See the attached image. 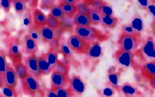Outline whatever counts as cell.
Segmentation results:
<instances>
[{
  "mask_svg": "<svg viewBox=\"0 0 155 97\" xmlns=\"http://www.w3.org/2000/svg\"><path fill=\"white\" fill-rule=\"evenodd\" d=\"M75 34L80 36L83 39H86L89 42H102L108 39L107 35L98 29L92 27L91 26L89 27H76L74 28Z\"/></svg>",
  "mask_w": 155,
  "mask_h": 97,
  "instance_id": "obj_1",
  "label": "cell"
},
{
  "mask_svg": "<svg viewBox=\"0 0 155 97\" xmlns=\"http://www.w3.org/2000/svg\"><path fill=\"white\" fill-rule=\"evenodd\" d=\"M67 43L71 49L77 54H85L88 53L90 47L91 42L76 34H72L68 37Z\"/></svg>",
  "mask_w": 155,
  "mask_h": 97,
  "instance_id": "obj_2",
  "label": "cell"
},
{
  "mask_svg": "<svg viewBox=\"0 0 155 97\" xmlns=\"http://www.w3.org/2000/svg\"><path fill=\"white\" fill-rule=\"evenodd\" d=\"M21 86L25 95L33 96L40 93V85L38 79L30 74H27V76L21 80Z\"/></svg>",
  "mask_w": 155,
  "mask_h": 97,
  "instance_id": "obj_3",
  "label": "cell"
},
{
  "mask_svg": "<svg viewBox=\"0 0 155 97\" xmlns=\"http://www.w3.org/2000/svg\"><path fill=\"white\" fill-rule=\"evenodd\" d=\"M39 33H40L42 42L48 43L51 48L58 50L60 45V42H59L60 39L55 30L49 28L48 26H45L39 29Z\"/></svg>",
  "mask_w": 155,
  "mask_h": 97,
  "instance_id": "obj_4",
  "label": "cell"
},
{
  "mask_svg": "<svg viewBox=\"0 0 155 97\" xmlns=\"http://www.w3.org/2000/svg\"><path fill=\"white\" fill-rule=\"evenodd\" d=\"M140 39L139 37L127 35H121L118 39V45L120 48L134 54L139 47Z\"/></svg>",
  "mask_w": 155,
  "mask_h": 97,
  "instance_id": "obj_5",
  "label": "cell"
},
{
  "mask_svg": "<svg viewBox=\"0 0 155 97\" xmlns=\"http://www.w3.org/2000/svg\"><path fill=\"white\" fill-rule=\"evenodd\" d=\"M114 59H115L117 63L120 66L125 67V68H130L133 66L134 62V54L130 52L125 51L119 48L114 52L113 55Z\"/></svg>",
  "mask_w": 155,
  "mask_h": 97,
  "instance_id": "obj_6",
  "label": "cell"
},
{
  "mask_svg": "<svg viewBox=\"0 0 155 97\" xmlns=\"http://www.w3.org/2000/svg\"><path fill=\"white\" fill-rule=\"evenodd\" d=\"M3 86H5L11 89H15L16 86L18 83V77L17 76L15 68L11 65V64H8L7 69L2 77Z\"/></svg>",
  "mask_w": 155,
  "mask_h": 97,
  "instance_id": "obj_7",
  "label": "cell"
},
{
  "mask_svg": "<svg viewBox=\"0 0 155 97\" xmlns=\"http://www.w3.org/2000/svg\"><path fill=\"white\" fill-rule=\"evenodd\" d=\"M9 57L14 66L17 64L22 62V52H21L19 42L16 39H12L9 42Z\"/></svg>",
  "mask_w": 155,
  "mask_h": 97,
  "instance_id": "obj_8",
  "label": "cell"
},
{
  "mask_svg": "<svg viewBox=\"0 0 155 97\" xmlns=\"http://www.w3.org/2000/svg\"><path fill=\"white\" fill-rule=\"evenodd\" d=\"M24 62L28 74L34 76L36 78L40 77L39 68H38V57L36 55L27 56L24 59Z\"/></svg>",
  "mask_w": 155,
  "mask_h": 97,
  "instance_id": "obj_9",
  "label": "cell"
},
{
  "mask_svg": "<svg viewBox=\"0 0 155 97\" xmlns=\"http://www.w3.org/2000/svg\"><path fill=\"white\" fill-rule=\"evenodd\" d=\"M69 80L68 76L52 71L51 74V89L54 90L58 88L66 87L69 83Z\"/></svg>",
  "mask_w": 155,
  "mask_h": 97,
  "instance_id": "obj_10",
  "label": "cell"
},
{
  "mask_svg": "<svg viewBox=\"0 0 155 97\" xmlns=\"http://www.w3.org/2000/svg\"><path fill=\"white\" fill-rule=\"evenodd\" d=\"M69 89L74 95H81L84 92L86 85L79 76H74L69 80Z\"/></svg>",
  "mask_w": 155,
  "mask_h": 97,
  "instance_id": "obj_11",
  "label": "cell"
},
{
  "mask_svg": "<svg viewBox=\"0 0 155 97\" xmlns=\"http://www.w3.org/2000/svg\"><path fill=\"white\" fill-rule=\"evenodd\" d=\"M77 2L76 1H67V0H61L59 2L58 5L61 9L64 15L69 18H74L75 14L77 13V8L76 4Z\"/></svg>",
  "mask_w": 155,
  "mask_h": 97,
  "instance_id": "obj_12",
  "label": "cell"
},
{
  "mask_svg": "<svg viewBox=\"0 0 155 97\" xmlns=\"http://www.w3.org/2000/svg\"><path fill=\"white\" fill-rule=\"evenodd\" d=\"M22 49L23 52L28 55H35L39 49L38 43L27 34L24 36Z\"/></svg>",
  "mask_w": 155,
  "mask_h": 97,
  "instance_id": "obj_13",
  "label": "cell"
},
{
  "mask_svg": "<svg viewBox=\"0 0 155 97\" xmlns=\"http://www.w3.org/2000/svg\"><path fill=\"white\" fill-rule=\"evenodd\" d=\"M32 19H33V25L38 29L46 26L47 16L38 8H34L32 12Z\"/></svg>",
  "mask_w": 155,
  "mask_h": 97,
  "instance_id": "obj_14",
  "label": "cell"
},
{
  "mask_svg": "<svg viewBox=\"0 0 155 97\" xmlns=\"http://www.w3.org/2000/svg\"><path fill=\"white\" fill-rule=\"evenodd\" d=\"M38 68L40 76H46L52 73L53 68L47 61L45 53L38 57Z\"/></svg>",
  "mask_w": 155,
  "mask_h": 97,
  "instance_id": "obj_15",
  "label": "cell"
},
{
  "mask_svg": "<svg viewBox=\"0 0 155 97\" xmlns=\"http://www.w3.org/2000/svg\"><path fill=\"white\" fill-rule=\"evenodd\" d=\"M141 74L148 79L155 77V61L144 64L141 68Z\"/></svg>",
  "mask_w": 155,
  "mask_h": 97,
  "instance_id": "obj_16",
  "label": "cell"
},
{
  "mask_svg": "<svg viewBox=\"0 0 155 97\" xmlns=\"http://www.w3.org/2000/svg\"><path fill=\"white\" fill-rule=\"evenodd\" d=\"M73 21L76 27H89L92 25L89 15L76 13L73 18Z\"/></svg>",
  "mask_w": 155,
  "mask_h": 97,
  "instance_id": "obj_17",
  "label": "cell"
},
{
  "mask_svg": "<svg viewBox=\"0 0 155 97\" xmlns=\"http://www.w3.org/2000/svg\"><path fill=\"white\" fill-rule=\"evenodd\" d=\"M119 89L127 97H137L138 95H141L139 89L130 83H124L121 85L119 86Z\"/></svg>",
  "mask_w": 155,
  "mask_h": 97,
  "instance_id": "obj_18",
  "label": "cell"
},
{
  "mask_svg": "<svg viewBox=\"0 0 155 97\" xmlns=\"http://www.w3.org/2000/svg\"><path fill=\"white\" fill-rule=\"evenodd\" d=\"M60 32H69L72 33L74 31V21H73V18H69V17L64 16L63 18L60 20Z\"/></svg>",
  "mask_w": 155,
  "mask_h": 97,
  "instance_id": "obj_19",
  "label": "cell"
},
{
  "mask_svg": "<svg viewBox=\"0 0 155 97\" xmlns=\"http://www.w3.org/2000/svg\"><path fill=\"white\" fill-rule=\"evenodd\" d=\"M144 54L155 61V44L152 38H149L143 47Z\"/></svg>",
  "mask_w": 155,
  "mask_h": 97,
  "instance_id": "obj_20",
  "label": "cell"
},
{
  "mask_svg": "<svg viewBox=\"0 0 155 97\" xmlns=\"http://www.w3.org/2000/svg\"><path fill=\"white\" fill-rule=\"evenodd\" d=\"M102 52V48L100 45L99 42H92L90 43V47L88 51L87 55L91 59H97L99 57Z\"/></svg>",
  "mask_w": 155,
  "mask_h": 97,
  "instance_id": "obj_21",
  "label": "cell"
},
{
  "mask_svg": "<svg viewBox=\"0 0 155 97\" xmlns=\"http://www.w3.org/2000/svg\"><path fill=\"white\" fill-rule=\"evenodd\" d=\"M45 55L48 62L50 64V65L52 67V68H54L56 64L58 63V62L59 61L58 50L50 48V49L46 53H45Z\"/></svg>",
  "mask_w": 155,
  "mask_h": 97,
  "instance_id": "obj_22",
  "label": "cell"
},
{
  "mask_svg": "<svg viewBox=\"0 0 155 97\" xmlns=\"http://www.w3.org/2000/svg\"><path fill=\"white\" fill-rule=\"evenodd\" d=\"M59 52L64 55V57L68 60H71L74 57V54H73V51L71 49L69 45H68L66 41H62L59 45Z\"/></svg>",
  "mask_w": 155,
  "mask_h": 97,
  "instance_id": "obj_23",
  "label": "cell"
},
{
  "mask_svg": "<svg viewBox=\"0 0 155 97\" xmlns=\"http://www.w3.org/2000/svg\"><path fill=\"white\" fill-rule=\"evenodd\" d=\"M89 19H90L91 24L94 25H99L101 24V19H102V15L100 14L96 9H94L90 8V11L89 13Z\"/></svg>",
  "mask_w": 155,
  "mask_h": 97,
  "instance_id": "obj_24",
  "label": "cell"
},
{
  "mask_svg": "<svg viewBox=\"0 0 155 97\" xmlns=\"http://www.w3.org/2000/svg\"><path fill=\"white\" fill-rule=\"evenodd\" d=\"M117 18L114 17L113 15L111 16L105 15V16H102L101 24L107 28H114L117 24Z\"/></svg>",
  "mask_w": 155,
  "mask_h": 97,
  "instance_id": "obj_25",
  "label": "cell"
},
{
  "mask_svg": "<svg viewBox=\"0 0 155 97\" xmlns=\"http://www.w3.org/2000/svg\"><path fill=\"white\" fill-rule=\"evenodd\" d=\"M53 71L58 72L59 74H64L65 76H68V73H69V65L67 63H65V62H61V61H58V63L55 65V66L53 68Z\"/></svg>",
  "mask_w": 155,
  "mask_h": 97,
  "instance_id": "obj_26",
  "label": "cell"
},
{
  "mask_svg": "<svg viewBox=\"0 0 155 97\" xmlns=\"http://www.w3.org/2000/svg\"><path fill=\"white\" fill-rule=\"evenodd\" d=\"M119 77L118 74L114 71V68H110L108 71V79L109 83L110 86L114 89H119V86H118V80H119Z\"/></svg>",
  "mask_w": 155,
  "mask_h": 97,
  "instance_id": "obj_27",
  "label": "cell"
},
{
  "mask_svg": "<svg viewBox=\"0 0 155 97\" xmlns=\"http://www.w3.org/2000/svg\"><path fill=\"white\" fill-rule=\"evenodd\" d=\"M130 25L136 30L139 33H141L142 31L144 28V24H143V21L142 19V17L139 15H136L133 17V18L132 19L131 24Z\"/></svg>",
  "mask_w": 155,
  "mask_h": 97,
  "instance_id": "obj_28",
  "label": "cell"
},
{
  "mask_svg": "<svg viewBox=\"0 0 155 97\" xmlns=\"http://www.w3.org/2000/svg\"><path fill=\"white\" fill-rule=\"evenodd\" d=\"M121 35H127V36H136V37H141V33L136 31L130 24H125L123 26L121 30Z\"/></svg>",
  "mask_w": 155,
  "mask_h": 97,
  "instance_id": "obj_29",
  "label": "cell"
},
{
  "mask_svg": "<svg viewBox=\"0 0 155 97\" xmlns=\"http://www.w3.org/2000/svg\"><path fill=\"white\" fill-rule=\"evenodd\" d=\"M76 8H77V13L83 14V15H89L90 11V6L88 1L77 2L76 4Z\"/></svg>",
  "mask_w": 155,
  "mask_h": 97,
  "instance_id": "obj_30",
  "label": "cell"
},
{
  "mask_svg": "<svg viewBox=\"0 0 155 97\" xmlns=\"http://www.w3.org/2000/svg\"><path fill=\"white\" fill-rule=\"evenodd\" d=\"M15 71L16 72L18 79H20L21 80H23L27 76V74H28L27 68H26L25 65L23 62H21V63L17 64L16 65H15Z\"/></svg>",
  "mask_w": 155,
  "mask_h": 97,
  "instance_id": "obj_31",
  "label": "cell"
},
{
  "mask_svg": "<svg viewBox=\"0 0 155 97\" xmlns=\"http://www.w3.org/2000/svg\"><path fill=\"white\" fill-rule=\"evenodd\" d=\"M46 26H48L49 28L52 29L54 30H59L60 29V20H58L57 18H54L51 16V15L48 14L47 16V21H46Z\"/></svg>",
  "mask_w": 155,
  "mask_h": 97,
  "instance_id": "obj_32",
  "label": "cell"
},
{
  "mask_svg": "<svg viewBox=\"0 0 155 97\" xmlns=\"http://www.w3.org/2000/svg\"><path fill=\"white\" fill-rule=\"evenodd\" d=\"M12 5H13L15 12L18 15L24 14V12L27 10V5H26L25 1H19V0L12 1Z\"/></svg>",
  "mask_w": 155,
  "mask_h": 97,
  "instance_id": "obj_33",
  "label": "cell"
},
{
  "mask_svg": "<svg viewBox=\"0 0 155 97\" xmlns=\"http://www.w3.org/2000/svg\"><path fill=\"white\" fill-rule=\"evenodd\" d=\"M98 11L100 12L102 16H105V15H108V16H111L113 15V9L112 8L107 4L105 2L101 1V5H100L99 8H98Z\"/></svg>",
  "mask_w": 155,
  "mask_h": 97,
  "instance_id": "obj_34",
  "label": "cell"
},
{
  "mask_svg": "<svg viewBox=\"0 0 155 97\" xmlns=\"http://www.w3.org/2000/svg\"><path fill=\"white\" fill-rule=\"evenodd\" d=\"M8 64V63L7 62L5 52L2 50H0V74L2 77L7 69Z\"/></svg>",
  "mask_w": 155,
  "mask_h": 97,
  "instance_id": "obj_35",
  "label": "cell"
},
{
  "mask_svg": "<svg viewBox=\"0 0 155 97\" xmlns=\"http://www.w3.org/2000/svg\"><path fill=\"white\" fill-rule=\"evenodd\" d=\"M28 35L33 39V40L36 41L37 43L42 41L40 33H39V29L36 28V27H35L33 25L31 26V27L28 29Z\"/></svg>",
  "mask_w": 155,
  "mask_h": 97,
  "instance_id": "obj_36",
  "label": "cell"
},
{
  "mask_svg": "<svg viewBox=\"0 0 155 97\" xmlns=\"http://www.w3.org/2000/svg\"><path fill=\"white\" fill-rule=\"evenodd\" d=\"M49 15H51V16L54 17V18H57L58 20H61V18H64V16L58 5H54L50 9Z\"/></svg>",
  "mask_w": 155,
  "mask_h": 97,
  "instance_id": "obj_37",
  "label": "cell"
},
{
  "mask_svg": "<svg viewBox=\"0 0 155 97\" xmlns=\"http://www.w3.org/2000/svg\"><path fill=\"white\" fill-rule=\"evenodd\" d=\"M24 18H23V23L26 27L30 28L31 26H33V19H32V13L31 10L30 8L27 9L24 12Z\"/></svg>",
  "mask_w": 155,
  "mask_h": 97,
  "instance_id": "obj_38",
  "label": "cell"
},
{
  "mask_svg": "<svg viewBox=\"0 0 155 97\" xmlns=\"http://www.w3.org/2000/svg\"><path fill=\"white\" fill-rule=\"evenodd\" d=\"M54 91L58 95V97H73L74 95L69 88H58L54 89Z\"/></svg>",
  "mask_w": 155,
  "mask_h": 97,
  "instance_id": "obj_39",
  "label": "cell"
},
{
  "mask_svg": "<svg viewBox=\"0 0 155 97\" xmlns=\"http://www.w3.org/2000/svg\"><path fill=\"white\" fill-rule=\"evenodd\" d=\"M1 89L2 91V93L6 97H18V93H17L15 89H11V88L7 87L5 86H3Z\"/></svg>",
  "mask_w": 155,
  "mask_h": 97,
  "instance_id": "obj_40",
  "label": "cell"
},
{
  "mask_svg": "<svg viewBox=\"0 0 155 97\" xmlns=\"http://www.w3.org/2000/svg\"><path fill=\"white\" fill-rule=\"evenodd\" d=\"M54 5V1H51V0H42V1H41L39 7L41 8V9L48 10V9H51Z\"/></svg>",
  "mask_w": 155,
  "mask_h": 97,
  "instance_id": "obj_41",
  "label": "cell"
},
{
  "mask_svg": "<svg viewBox=\"0 0 155 97\" xmlns=\"http://www.w3.org/2000/svg\"><path fill=\"white\" fill-rule=\"evenodd\" d=\"M12 1H9V0H2L0 2V6L4 9L5 12H9L11 9V5H12Z\"/></svg>",
  "mask_w": 155,
  "mask_h": 97,
  "instance_id": "obj_42",
  "label": "cell"
},
{
  "mask_svg": "<svg viewBox=\"0 0 155 97\" xmlns=\"http://www.w3.org/2000/svg\"><path fill=\"white\" fill-rule=\"evenodd\" d=\"M102 95L104 97H111L112 95H114V88H113L111 86H107L105 87L102 90Z\"/></svg>",
  "mask_w": 155,
  "mask_h": 97,
  "instance_id": "obj_43",
  "label": "cell"
},
{
  "mask_svg": "<svg viewBox=\"0 0 155 97\" xmlns=\"http://www.w3.org/2000/svg\"><path fill=\"white\" fill-rule=\"evenodd\" d=\"M45 92H46L47 97H58V95L56 94L55 91L54 89H51V88L50 89H46Z\"/></svg>",
  "mask_w": 155,
  "mask_h": 97,
  "instance_id": "obj_44",
  "label": "cell"
},
{
  "mask_svg": "<svg viewBox=\"0 0 155 97\" xmlns=\"http://www.w3.org/2000/svg\"><path fill=\"white\" fill-rule=\"evenodd\" d=\"M148 8V10L150 11V12H151L154 16H155V2L154 1L151 2Z\"/></svg>",
  "mask_w": 155,
  "mask_h": 97,
  "instance_id": "obj_45",
  "label": "cell"
},
{
  "mask_svg": "<svg viewBox=\"0 0 155 97\" xmlns=\"http://www.w3.org/2000/svg\"><path fill=\"white\" fill-rule=\"evenodd\" d=\"M139 2L140 3L141 5H142V6H145V7H148V5H149L150 2H151L149 1H139Z\"/></svg>",
  "mask_w": 155,
  "mask_h": 97,
  "instance_id": "obj_46",
  "label": "cell"
},
{
  "mask_svg": "<svg viewBox=\"0 0 155 97\" xmlns=\"http://www.w3.org/2000/svg\"><path fill=\"white\" fill-rule=\"evenodd\" d=\"M149 80H150V84H151V87H153L154 89H155V77L151 78Z\"/></svg>",
  "mask_w": 155,
  "mask_h": 97,
  "instance_id": "obj_47",
  "label": "cell"
},
{
  "mask_svg": "<svg viewBox=\"0 0 155 97\" xmlns=\"http://www.w3.org/2000/svg\"><path fill=\"white\" fill-rule=\"evenodd\" d=\"M3 86V80H2V77L0 74V88H2Z\"/></svg>",
  "mask_w": 155,
  "mask_h": 97,
  "instance_id": "obj_48",
  "label": "cell"
},
{
  "mask_svg": "<svg viewBox=\"0 0 155 97\" xmlns=\"http://www.w3.org/2000/svg\"><path fill=\"white\" fill-rule=\"evenodd\" d=\"M36 95H37V94H36ZM36 95H33V96H32V97H37V96H36Z\"/></svg>",
  "mask_w": 155,
  "mask_h": 97,
  "instance_id": "obj_49",
  "label": "cell"
}]
</instances>
